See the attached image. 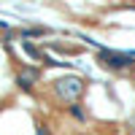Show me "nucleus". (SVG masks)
I'll list each match as a JSON object with an SVG mask.
<instances>
[{
  "label": "nucleus",
  "instance_id": "6",
  "mask_svg": "<svg viewBox=\"0 0 135 135\" xmlns=\"http://www.w3.org/2000/svg\"><path fill=\"white\" fill-rule=\"evenodd\" d=\"M38 135H49V132H46V130H43V127H38Z\"/></svg>",
  "mask_w": 135,
  "mask_h": 135
},
{
  "label": "nucleus",
  "instance_id": "4",
  "mask_svg": "<svg viewBox=\"0 0 135 135\" xmlns=\"http://www.w3.org/2000/svg\"><path fill=\"white\" fill-rule=\"evenodd\" d=\"M25 51L30 54V57H38V49H35V46H30V43H25Z\"/></svg>",
  "mask_w": 135,
  "mask_h": 135
},
{
  "label": "nucleus",
  "instance_id": "1",
  "mask_svg": "<svg viewBox=\"0 0 135 135\" xmlns=\"http://www.w3.org/2000/svg\"><path fill=\"white\" fill-rule=\"evenodd\" d=\"M54 92H57V97H62L65 103H73V100H78L84 95V81L78 76H62L54 81Z\"/></svg>",
  "mask_w": 135,
  "mask_h": 135
},
{
  "label": "nucleus",
  "instance_id": "5",
  "mask_svg": "<svg viewBox=\"0 0 135 135\" xmlns=\"http://www.w3.org/2000/svg\"><path fill=\"white\" fill-rule=\"evenodd\" d=\"M73 116H78V119H84V111L78 108V105H73Z\"/></svg>",
  "mask_w": 135,
  "mask_h": 135
},
{
  "label": "nucleus",
  "instance_id": "3",
  "mask_svg": "<svg viewBox=\"0 0 135 135\" xmlns=\"http://www.w3.org/2000/svg\"><path fill=\"white\" fill-rule=\"evenodd\" d=\"M38 81V70L35 68H25V70L19 73V86H25V89H30L32 84Z\"/></svg>",
  "mask_w": 135,
  "mask_h": 135
},
{
  "label": "nucleus",
  "instance_id": "2",
  "mask_svg": "<svg viewBox=\"0 0 135 135\" xmlns=\"http://www.w3.org/2000/svg\"><path fill=\"white\" fill-rule=\"evenodd\" d=\"M100 62L108 65V68H127V65H135L132 57L119 54V51H108V49H100Z\"/></svg>",
  "mask_w": 135,
  "mask_h": 135
}]
</instances>
